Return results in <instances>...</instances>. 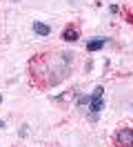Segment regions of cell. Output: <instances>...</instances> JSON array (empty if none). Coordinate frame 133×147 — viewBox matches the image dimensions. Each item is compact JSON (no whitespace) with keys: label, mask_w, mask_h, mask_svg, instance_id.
<instances>
[{"label":"cell","mask_w":133,"mask_h":147,"mask_svg":"<svg viewBox=\"0 0 133 147\" xmlns=\"http://www.w3.org/2000/svg\"><path fill=\"white\" fill-rule=\"evenodd\" d=\"M89 102H91V94H89V96H80V98H78V105H89Z\"/></svg>","instance_id":"8992f818"},{"label":"cell","mask_w":133,"mask_h":147,"mask_svg":"<svg viewBox=\"0 0 133 147\" xmlns=\"http://www.w3.org/2000/svg\"><path fill=\"white\" fill-rule=\"evenodd\" d=\"M131 109H133V105H131Z\"/></svg>","instance_id":"9c48e42d"},{"label":"cell","mask_w":133,"mask_h":147,"mask_svg":"<svg viewBox=\"0 0 133 147\" xmlns=\"http://www.w3.org/2000/svg\"><path fill=\"white\" fill-rule=\"evenodd\" d=\"M104 109V89L102 87H96L93 94H91V102H89V111H91V118L96 120L98 114Z\"/></svg>","instance_id":"6da1fadb"},{"label":"cell","mask_w":133,"mask_h":147,"mask_svg":"<svg viewBox=\"0 0 133 147\" xmlns=\"http://www.w3.org/2000/svg\"><path fill=\"white\" fill-rule=\"evenodd\" d=\"M0 127H5V120H0Z\"/></svg>","instance_id":"52a82bcc"},{"label":"cell","mask_w":133,"mask_h":147,"mask_svg":"<svg viewBox=\"0 0 133 147\" xmlns=\"http://www.w3.org/2000/svg\"><path fill=\"white\" fill-rule=\"evenodd\" d=\"M62 38H64L67 42H76L80 38V34H78V29L73 27V25H69V27H64V31H62Z\"/></svg>","instance_id":"277c9868"},{"label":"cell","mask_w":133,"mask_h":147,"mask_svg":"<svg viewBox=\"0 0 133 147\" xmlns=\"http://www.w3.org/2000/svg\"><path fill=\"white\" fill-rule=\"evenodd\" d=\"M115 145L118 147H133V127H122L115 134Z\"/></svg>","instance_id":"7a4b0ae2"},{"label":"cell","mask_w":133,"mask_h":147,"mask_svg":"<svg viewBox=\"0 0 133 147\" xmlns=\"http://www.w3.org/2000/svg\"><path fill=\"white\" fill-rule=\"evenodd\" d=\"M33 34H38V36H49V34H51V27H49V25H44V22H38V20H35L33 22Z\"/></svg>","instance_id":"5b68a950"},{"label":"cell","mask_w":133,"mask_h":147,"mask_svg":"<svg viewBox=\"0 0 133 147\" xmlns=\"http://www.w3.org/2000/svg\"><path fill=\"white\" fill-rule=\"evenodd\" d=\"M106 42H109V38L100 36V38H93V40H89L87 42V51L89 54H93V51H100V49H104Z\"/></svg>","instance_id":"3957f363"},{"label":"cell","mask_w":133,"mask_h":147,"mask_svg":"<svg viewBox=\"0 0 133 147\" xmlns=\"http://www.w3.org/2000/svg\"><path fill=\"white\" fill-rule=\"evenodd\" d=\"M0 102H2V96H0Z\"/></svg>","instance_id":"ba28073f"}]
</instances>
